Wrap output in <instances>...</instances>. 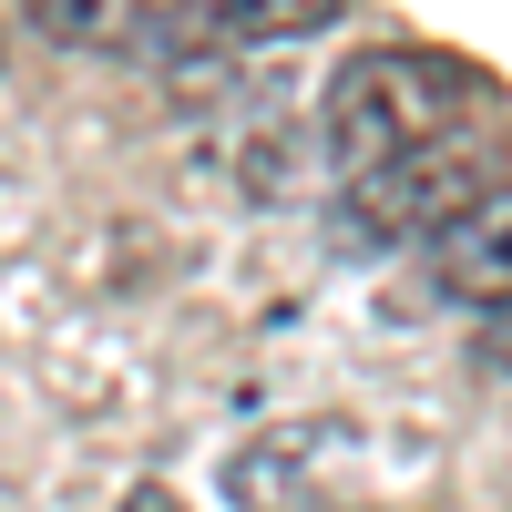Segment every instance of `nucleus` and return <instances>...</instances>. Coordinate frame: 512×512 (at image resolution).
<instances>
[{
  "label": "nucleus",
  "instance_id": "3",
  "mask_svg": "<svg viewBox=\"0 0 512 512\" xmlns=\"http://www.w3.org/2000/svg\"><path fill=\"white\" fill-rule=\"evenodd\" d=\"M349 0H154V21L134 52L154 62H205V52H267V41H308L328 31Z\"/></svg>",
  "mask_w": 512,
  "mask_h": 512
},
{
  "label": "nucleus",
  "instance_id": "1",
  "mask_svg": "<svg viewBox=\"0 0 512 512\" xmlns=\"http://www.w3.org/2000/svg\"><path fill=\"white\" fill-rule=\"evenodd\" d=\"M482 113H492V82L451 52H349L328 72V164L379 175L420 144H451Z\"/></svg>",
  "mask_w": 512,
  "mask_h": 512
},
{
  "label": "nucleus",
  "instance_id": "2",
  "mask_svg": "<svg viewBox=\"0 0 512 512\" xmlns=\"http://www.w3.org/2000/svg\"><path fill=\"white\" fill-rule=\"evenodd\" d=\"M492 185V154L482 144H420L400 164H379V175H349V205H338V236L359 246H431L461 205Z\"/></svg>",
  "mask_w": 512,
  "mask_h": 512
},
{
  "label": "nucleus",
  "instance_id": "4",
  "mask_svg": "<svg viewBox=\"0 0 512 512\" xmlns=\"http://www.w3.org/2000/svg\"><path fill=\"white\" fill-rule=\"evenodd\" d=\"M431 287L461 308H512V185H482L431 236Z\"/></svg>",
  "mask_w": 512,
  "mask_h": 512
},
{
  "label": "nucleus",
  "instance_id": "5",
  "mask_svg": "<svg viewBox=\"0 0 512 512\" xmlns=\"http://www.w3.org/2000/svg\"><path fill=\"white\" fill-rule=\"evenodd\" d=\"M21 21L41 41H62V52H134L154 0H21Z\"/></svg>",
  "mask_w": 512,
  "mask_h": 512
}]
</instances>
